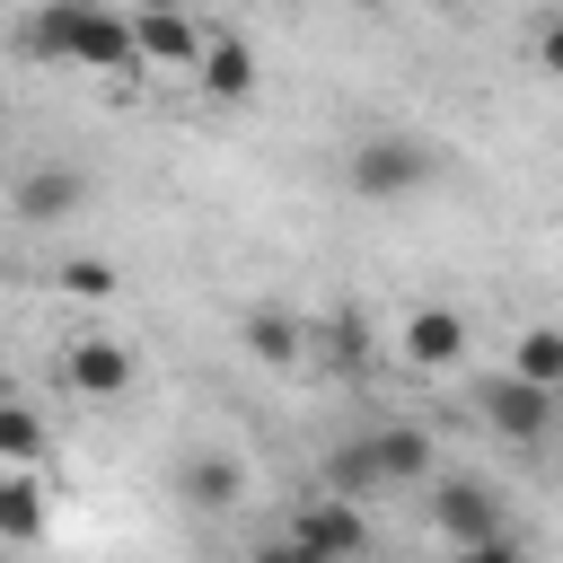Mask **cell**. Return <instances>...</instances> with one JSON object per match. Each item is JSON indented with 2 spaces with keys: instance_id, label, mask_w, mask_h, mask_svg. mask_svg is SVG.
I'll return each instance as SVG.
<instances>
[{
  "instance_id": "1",
  "label": "cell",
  "mask_w": 563,
  "mask_h": 563,
  "mask_svg": "<svg viewBox=\"0 0 563 563\" xmlns=\"http://www.w3.org/2000/svg\"><path fill=\"white\" fill-rule=\"evenodd\" d=\"M18 44L35 62H53V70H123V62H141L132 18L106 9V0H35L26 26H18Z\"/></svg>"
},
{
  "instance_id": "2",
  "label": "cell",
  "mask_w": 563,
  "mask_h": 563,
  "mask_svg": "<svg viewBox=\"0 0 563 563\" xmlns=\"http://www.w3.org/2000/svg\"><path fill=\"white\" fill-rule=\"evenodd\" d=\"M431 176H440V158H431L413 132H361L352 158H343V185H352L361 202H405V194H422Z\"/></svg>"
},
{
  "instance_id": "3",
  "label": "cell",
  "mask_w": 563,
  "mask_h": 563,
  "mask_svg": "<svg viewBox=\"0 0 563 563\" xmlns=\"http://www.w3.org/2000/svg\"><path fill=\"white\" fill-rule=\"evenodd\" d=\"M431 528H440L449 545H466V554H519V528H510L501 493L475 484V475H440V484H431Z\"/></svg>"
},
{
  "instance_id": "4",
  "label": "cell",
  "mask_w": 563,
  "mask_h": 563,
  "mask_svg": "<svg viewBox=\"0 0 563 563\" xmlns=\"http://www.w3.org/2000/svg\"><path fill=\"white\" fill-rule=\"evenodd\" d=\"M475 413H484L501 440L537 449V440L563 422V387H537V378H519V369H493V378L475 387Z\"/></svg>"
},
{
  "instance_id": "5",
  "label": "cell",
  "mask_w": 563,
  "mask_h": 563,
  "mask_svg": "<svg viewBox=\"0 0 563 563\" xmlns=\"http://www.w3.org/2000/svg\"><path fill=\"white\" fill-rule=\"evenodd\" d=\"M369 545V519H361V501L352 493H308L299 510H290V528H282V554H361Z\"/></svg>"
},
{
  "instance_id": "6",
  "label": "cell",
  "mask_w": 563,
  "mask_h": 563,
  "mask_svg": "<svg viewBox=\"0 0 563 563\" xmlns=\"http://www.w3.org/2000/svg\"><path fill=\"white\" fill-rule=\"evenodd\" d=\"M53 369H62V387H70V396H97V405H114V396H132V378H141V361H132V343H114V334H70Z\"/></svg>"
},
{
  "instance_id": "7",
  "label": "cell",
  "mask_w": 563,
  "mask_h": 563,
  "mask_svg": "<svg viewBox=\"0 0 563 563\" xmlns=\"http://www.w3.org/2000/svg\"><path fill=\"white\" fill-rule=\"evenodd\" d=\"M176 501H185V510H238V501H246V457H238V449H185Z\"/></svg>"
},
{
  "instance_id": "8",
  "label": "cell",
  "mask_w": 563,
  "mask_h": 563,
  "mask_svg": "<svg viewBox=\"0 0 563 563\" xmlns=\"http://www.w3.org/2000/svg\"><path fill=\"white\" fill-rule=\"evenodd\" d=\"M79 202H88V176H79V167H62V158H53V167H26V176H18V194H9V211H18L26 229L70 220Z\"/></svg>"
},
{
  "instance_id": "9",
  "label": "cell",
  "mask_w": 563,
  "mask_h": 563,
  "mask_svg": "<svg viewBox=\"0 0 563 563\" xmlns=\"http://www.w3.org/2000/svg\"><path fill=\"white\" fill-rule=\"evenodd\" d=\"M194 79H202V97H220V106H246L255 97V44L246 35H202V62H194Z\"/></svg>"
},
{
  "instance_id": "10",
  "label": "cell",
  "mask_w": 563,
  "mask_h": 563,
  "mask_svg": "<svg viewBox=\"0 0 563 563\" xmlns=\"http://www.w3.org/2000/svg\"><path fill=\"white\" fill-rule=\"evenodd\" d=\"M396 352H405L413 369H457V361H466V317H457V308H413L405 334H396Z\"/></svg>"
},
{
  "instance_id": "11",
  "label": "cell",
  "mask_w": 563,
  "mask_h": 563,
  "mask_svg": "<svg viewBox=\"0 0 563 563\" xmlns=\"http://www.w3.org/2000/svg\"><path fill=\"white\" fill-rule=\"evenodd\" d=\"M132 44H141V62H167V70H194V62H202L194 18H185V9H167V0H150V9L132 18Z\"/></svg>"
},
{
  "instance_id": "12",
  "label": "cell",
  "mask_w": 563,
  "mask_h": 563,
  "mask_svg": "<svg viewBox=\"0 0 563 563\" xmlns=\"http://www.w3.org/2000/svg\"><path fill=\"white\" fill-rule=\"evenodd\" d=\"M238 343H246V361H264V369H299L308 361V325L290 317V308H246V325H238Z\"/></svg>"
},
{
  "instance_id": "13",
  "label": "cell",
  "mask_w": 563,
  "mask_h": 563,
  "mask_svg": "<svg viewBox=\"0 0 563 563\" xmlns=\"http://www.w3.org/2000/svg\"><path fill=\"white\" fill-rule=\"evenodd\" d=\"M369 449H378L387 484H431V466H440V449H431L422 422H369Z\"/></svg>"
},
{
  "instance_id": "14",
  "label": "cell",
  "mask_w": 563,
  "mask_h": 563,
  "mask_svg": "<svg viewBox=\"0 0 563 563\" xmlns=\"http://www.w3.org/2000/svg\"><path fill=\"white\" fill-rule=\"evenodd\" d=\"M44 528H53V510H44L35 466H0V545H35Z\"/></svg>"
},
{
  "instance_id": "15",
  "label": "cell",
  "mask_w": 563,
  "mask_h": 563,
  "mask_svg": "<svg viewBox=\"0 0 563 563\" xmlns=\"http://www.w3.org/2000/svg\"><path fill=\"white\" fill-rule=\"evenodd\" d=\"M317 484H325V493H352V501H361V493H387V466H378L369 431H361V440H334L325 466H317Z\"/></svg>"
},
{
  "instance_id": "16",
  "label": "cell",
  "mask_w": 563,
  "mask_h": 563,
  "mask_svg": "<svg viewBox=\"0 0 563 563\" xmlns=\"http://www.w3.org/2000/svg\"><path fill=\"white\" fill-rule=\"evenodd\" d=\"M369 361H378L369 317H361V308H334V317H325V369H334V378H369Z\"/></svg>"
},
{
  "instance_id": "17",
  "label": "cell",
  "mask_w": 563,
  "mask_h": 563,
  "mask_svg": "<svg viewBox=\"0 0 563 563\" xmlns=\"http://www.w3.org/2000/svg\"><path fill=\"white\" fill-rule=\"evenodd\" d=\"M44 440H53V431H44V413H35L26 396H9V387H0V466H35V457H44Z\"/></svg>"
},
{
  "instance_id": "18",
  "label": "cell",
  "mask_w": 563,
  "mask_h": 563,
  "mask_svg": "<svg viewBox=\"0 0 563 563\" xmlns=\"http://www.w3.org/2000/svg\"><path fill=\"white\" fill-rule=\"evenodd\" d=\"M510 369L537 378V387H563V325H528V334L510 343Z\"/></svg>"
},
{
  "instance_id": "19",
  "label": "cell",
  "mask_w": 563,
  "mask_h": 563,
  "mask_svg": "<svg viewBox=\"0 0 563 563\" xmlns=\"http://www.w3.org/2000/svg\"><path fill=\"white\" fill-rule=\"evenodd\" d=\"M53 282H62L70 299H114V290H123V273H114L106 255H62V273H53Z\"/></svg>"
},
{
  "instance_id": "20",
  "label": "cell",
  "mask_w": 563,
  "mask_h": 563,
  "mask_svg": "<svg viewBox=\"0 0 563 563\" xmlns=\"http://www.w3.org/2000/svg\"><path fill=\"white\" fill-rule=\"evenodd\" d=\"M537 62L563 79V18H545V35H537Z\"/></svg>"
},
{
  "instance_id": "21",
  "label": "cell",
  "mask_w": 563,
  "mask_h": 563,
  "mask_svg": "<svg viewBox=\"0 0 563 563\" xmlns=\"http://www.w3.org/2000/svg\"><path fill=\"white\" fill-rule=\"evenodd\" d=\"M361 9H369V0H361Z\"/></svg>"
}]
</instances>
